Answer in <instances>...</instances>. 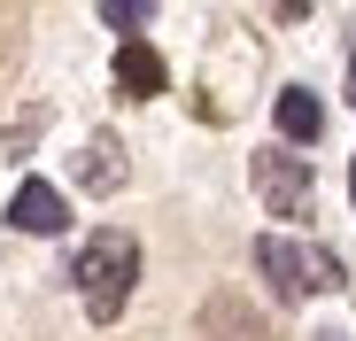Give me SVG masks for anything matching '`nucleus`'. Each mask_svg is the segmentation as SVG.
Listing matches in <instances>:
<instances>
[{
	"mask_svg": "<svg viewBox=\"0 0 356 341\" xmlns=\"http://www.w3.org/2000/svg\"><path fill=\"white\" fill-rule=\"evenodd\" d=\"M70 279H78V303H86V318H93V326L124 318V303H132V279H140V241L124 233V225L93 233V241L70 256Z\"/></svg>",
	"mask_w": 356,
	"mask_h": 341,
	"instance_id": "1",
	"label": "nucleus"
},
{
	"mask_svg": "<svg viewBox=\"0 0 356 341\" xmlns=\"http://www.w3.org/2000/svg\"><path fill=\"white\" fill-rule=\"evenodd\" d=\"M256 271L271 279V295H279V303H302L310 287H341V264H333L325 248L286 241V233H264V241H256Z\"/></svg>",
	"mask_w": 356,
	"mask_h": 341,
	"instance_id": "2",
	"label": "nucleus"
},
{
	"mask_svg": "<svg viewBox=\"0 0 356 341\" xmlns=\"http://www.w3.org/2000/svg\"><path fill=\"white\" fill-rule=\"evenodd\" d=\"M248 179H256V194H264L271 217H310V209H318L310 163H302V155H286V148H264V155L248 163Z\"/></svg>",
	"mask_w": 356,
	"mask_h": 341,
	"instance_id": "3",
	"label": "nucleus"
},
{
	"mask_svg": "<svg viewBox=\"0 0 356 341\" xmlns=\"http://www.w3.org/2000/svg\"><path fill=\"white\" fill-rule=\"evenodd\" d=\"M170 86V70H163V54L147 47V39H124V47H116V93H124V101H155Z\"/></svg>",
	"mask_w": 356,
	"mask_h": 341,
	"instance_id": "4",
	"label": "nucleus"
},
{
	"mask_svg": "<svg viewBox=\"0 0 356 341\" xmlns=\"http://www.w3.org/2000/svg\"><path fill=\"white\" fill-rule=\"evenodd\" d=\"M63 187H47V179H24L16 187V202H8V225L16 233H63Z\"/></svg>",
	"mask_w": 356,
	"mask_h": 341,
	"instance_id": "5",
	"label": "nucleus"
},
{
	"mask_svg": "<svg viewBox=\"0 0 356 341\" xmlns=\"http://www.w3.org/2000/svg\"><path fill=\"white\" fill-rule=\"evenodd\" d=\"M271 117H279V140H294V148H310V140L325 132V101H318L310 86H286V93L271 101Z\"/></svg>",
	"mask_w": 356,
	"mask_h": 341,
	"instance_id": "6",
	"label": "nucleus"
},
{
	"mask_svg": "<svg viewBox=\"0 0 356 341\" xmlns=\"http://www.w3.org/2000/svg\"><path fill=\"white\" fill-rule=\"evenodd\" d=\"M217 341H271V326L256 318V310H241V295H217L209 303V318H202Z\"/></svg>",
	"mask_w": 356,
	"mask_h": 341,
	"instance_id": "7",
	"label": "nucleus"
},
{
	"mask_svg": "<svg viewBox=\"0 0 356 341\" xmlns=\"http://www.w3.org/2000/svg\"><path fill=\"white\" fill-rule=\"evenodd\" d=\"M108 155H116V148H108V140H93V148H86V163H78L93 194H108V187H116V163H108Z\"/></svg>",
	"mask_w": 356,
	"mask_h": 341,
	"instance_id": "8",
	"label": "nucleus"
},
{
	"mask_svg": "<svg viewBox=\"0 0 356 341\" xmlns=\"http://www.w3.org/2000/svg\"><path fill=\"white\" fill-rule=\"evenodd\" d=\"M101 24H116V31H140V24H147V0H101Z\"/></svg>",
	"mask_w": 356,
	"mask_h": 341,
	"instance_id": "9",
	"label": "nucleus"
},
{
	"mask_svg": "<svg viewBox=\"0 0 356 341\" xmlns=\"http://www.w3.org/2000/svg\"><path fill=\"white\" fill-rule=\"evenodd\" d=\"M348 101H356V54H348Z\"/></svg>",
	"mask_w": 356,
	"mask_h": 341,
	"instance_id": "10",
	"label": "nucleus"
},
{
	"mask_svg": "<svg viewBox=\"0 0 356 341\" xmlns=\"http://www.w3.org/2000/svg\"><path fill=\"white\" fill-rule=\"evenodd\" d=\"M348 194H356V163H348Z\"/></svg>",
	"mask_w": 356,
	"mask_h": 341,
	"instance_id": "11",
	"label": "nucleus"
}]
</instances>
